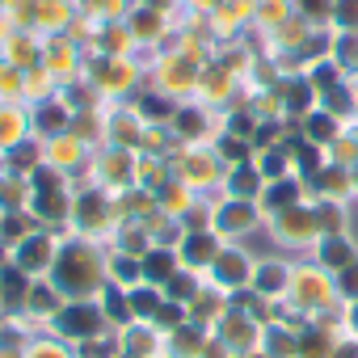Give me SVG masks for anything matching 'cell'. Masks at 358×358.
<instances>
[{
    "mask_svg": "<svg viewBox=\"0 0 358 358\" xmlns=\"http://www.w3.org/2000/svg\"><path fill=\"white\" fill-rule=\"evenodd\" d=\"M127 303H131V316H156L160 312V303H164V295L160 291H152V282H143V287H135V291H127Z\"/></svg>",
    "mask_w": 358,
    "mask_h": 358,
    "instance_id": "obj_4",
    "label": "cell"
},
{
    "mask_svg": "<svg viewBox=\"0 0 358 358\" xmlns=\"http://www.w3.org/2000/svg\"><path fill=\"white\" fill-rule=\"evenodd\" d=\"M173 274H177L173 253H148L143 257V282H169Z\"/></svg>",
    "mask_w": 358,
    "mask_h": 358,
    "instance_id": "obj_5",
    "label": "cell"
},
{
    "mask_svg": "<svg viewBox=\"0 0 358 358\" xmlns=\"http://www.w3.org/2000/svg\"><path fill=\"white\" fill-rule=\"evenodd\" d=\"M47 329H51L55 337H64V341L85 345V341L101 337V333L110 329V320H106L101 303H93V299H68V303L55 312V320H51Z\"/></svg>",
    "mask_w": 358,
    "mask_h": 358,
    "instance_id": "obj_2",
    "label": "cell"
},
{
    "mask_svg": "<svg viewBox=\"0 0 358 358\" xmlns=\"http://www.w3.org/2000/svg\"><path fill=\"white\" fill-rule=\"evenodd\" d=\"M51 282L59 287L64 299H89L101 287V266L89 249L72 245V249H59V257L51 266Z\"/></svg>",
    "mask_w": 358,
    "mask_h": 358,
    "instance_id": "obj_1",
    "label": "cell"
},
{
    "mask_svg": "<svg viewBox=\"0 0 358 358\" xmlns=\"http://www.w3.org/2000/svg\"><path fill=\"white\" fill-rule=\"evenodd\" d=\"M164 287H169V299H173V303H182V299L194 295V278H186V274H173Z\"/></svg>",
    "mask_w": 358,
    "mask_h": 358,
    "instance_id": "obj_8",
    "label": "cell"
},
{
    "mask_svg": "<svg viewBox=\"0 0 358 358\" xmlns=\"http://www.w3.org/2000/svg\"><path fill=\"white\" fill-rule=\"evenodd\" d=\"M55 257H59V249H55L51 232H43V228L30 232L26 241H17V245L9 249V262H13L22 274H30V278H51Z\"/></svg>",
    "mask_w": 358,
    "mask_h": 358,
    "instance_id": "obj_3",
    "label": "cell"
},
{
    "mask_svg": "<svg viewBox=\"0 0 358 358\" xmlns=\"http://www.w3.org/2000/svg\"><path fill=\"white\" fill-rule=\"evenodd\" d=\"M182 257H186V262H211V257H215V241L199 232V236H190V241H186Z\"/></svg>",
    "mask_w": 358,
    "mask_h": 358,
    "instance_id": "obj_7",
    "label": "cell"
},
{
    "mask_svg": "<svg viewBox=\"0 0 358 358\" xmlns=\"http://www.w3.org/2000/svg\"><path fill=\"white\" fill-rule=\"evenodd\" d=\"M215 270H220V278H241V262H228V257H220V262H215Z\"/></svg>",
    "mask_w": 358,
    "mask_h": 358,
    "instance_id": "obj_9",
    "label": "cell"
},
{
    "mask_svg": "<svg viewBox=\"0 0 358 358\" xmlns=\"http://www.w3.org/2000/svg\"><path fill=\"white\" fill-rule=\"evenodd\" d=\"M26 358H72L55 337H30V345H26Z\"/></svg>",
    "mask_w": 358,
    "mask_h": 358,
    "instance_id": "obj_6",
    "label": "cell"
},
{
    "mask_svg": "<svg viewBox=\"0 0 358 358\" xmlns=\"http://www.w3.org/2000/svg\"><path fill=\"white\" fill-rule=\"evenodd\" d=\"M0 320H5V303H0Z\"/></svg>",
    "mask_w": 358,
    "mask_h": 358,
    "instance_id": "obj_10",
    "label": "cell"
}]
</instances>
